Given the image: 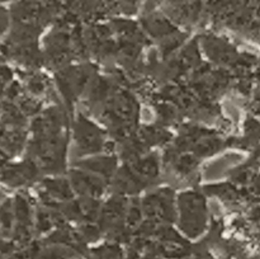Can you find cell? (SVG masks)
Here are the masks:
<instances>
[{"mask_svg": "<svg viewBox=\"0 0 260 259\" xmlns=\"http://www.w3.org/2000/svg\"><path fill=\"white\" fill-rule=\"evenodd\" d=\"M179 205L183 229L192 235H197L206 223L205 201L197 193H184L179 198Z\"/></svg>", "mask_w": 260, "mask_h": 259, "instance_id": "6da1fadb", "label": "cell"}, {"mask_svg": "<svg viewBox=\"0 0 260 259\" xmlns=\"http://www.w3.org/2000/svg\"><path fill=\"white\" fill-rule=\"evenodd\" d=\"M76 141L83 152H91L101 150L103 146V136L102 132L86 119L81 118L78 122L75 130Z\"/></svg>", "mask_w": 260, "mask_h": 259, "instance_id": "7a4b0ae2", "label": "cell"}, {"mask_svg": "<svg viewBox=\"0 0 260 259\" xmlns=\"http://www.w3.org/2000/svg\"><path fill=\"white\" fill-rule=\"evenodd\" d=\"M73 182L81 193L88 196H98L103 190V182L98 178L90 177L79 172L73 175Z\"/></svg>", "mask_w": 260, "mask_h": 259, "instance_id": "3957f363", "label": "cell"}, {"mask_svg": "<svg viewBox=\"0 0 260 259\" xmlns=\"http://www.w3.org/2000/svg\"><path fill=\"white\" fill-rule=\"evenodd\" d=\"M46 185H47V192L50 190V193H52L55 197H60L63 200V198H69L71 196L70 188L65 180H53V182H48Z\"/></svg>", "mask_w": 260, "mask_h": 259, "instance_id": "277c9868", "label": "cell"}, {"mask_svg": "<svg viewBox=\"0 0 260 259\" xmlns=\"http://www.w3.org/2000/svg\"><path fill=\"white\" fill-rule=\"evenodd\" d=\"M116 165V161L112 157H102V159H94L90 163H88V168L90 169L96 170V172H101L102 174H111L112 169Z\"/></svg>", "mask_w": 260, "mask_h": 259, "instance_id": "5b68a950", "label": "cell"}, {"mask_svg": "<svg viewBox=\"0 0 260 259\" xmlns=\"http://www.w3.org/2000/svg\"><path fill=\"white\" fill-rule=\"evenodd\" d=\"M29 89L36 94L42 93L46 89V81L41 79L40 76H33L29 80Z\"/></svg>", "mask_w": 260, "mask_h": 259, "instance_id": "8992f818", "label": "cell"}, {"mask_svg": "<svg viewBox=\"0 0 260 259\" xmlns=\"http://www.w3.org/2000/svg\"><path fill=\"white\" fill-rule=\"evenodd\" d=\"M9 25V14L3 7H0V36L8 29Z\"/></svg>", "mask_w": 260, "mask_h": 259, "instance_id": "52a82bcc", "label": "cell"}, {"mask_svg": "<svg viewBox=\"0 0 260 259\" xmlns=\"http://www.w3.org/2000/svg\"><path fill=\"white\" fill-rule=\"evenodd\" d=\"M12 78V73L8 68H0V93L4 90L5 84L9 81V79Z\"/></svg>", "mask_w": 260, "mask_h": 259, "instance_id": "ba28073f", "label": "cell"}, {"mask_svg": "<svg viewBox=\"0 0 260 259\" xmlns=\"http://www.w3.org/2000/svg\"><path fill=\"white\" fill-rule=\"evenodd\" d=\"M3 2H10V0H0V3H3Z\"/></svg>", "mask_w": 260, "mask_h": 259, "instance_id": "9c48e42d", "label": "cell"}]
</instances>
